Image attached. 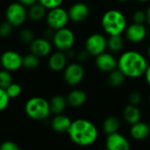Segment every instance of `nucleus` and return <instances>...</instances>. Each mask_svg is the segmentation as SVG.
<instances>
[{
    "label": "nucleus",
    "mask_w": 150,
    "mask_h": 150,
    "mask_svg": "<svg viewBox=\"0 0 150 150\" xmlns=\"http://www.w3.org/2000/svg\"><path fill=\"white\" fill-rule=\"evenodd\" d=\"M132 22L138 24H145L146 22V11L143 10H137L132 13Z\"/></svg>",
    "instance_id": "2f4dec72"
},
{
    "label": "nucleus",
    "mask_w": 150,
    "mask_h": 150,
    "mask_svg": "<svg viewBox=\"0 0 150 150\" xmlns=\"http://www.w3.org/2000/svg\"><path fill=\"white\" fill-rule=\"evenodd\" d=\"M18 2H20L21 4H22L25 6H31L33 5H35V3L38 2V0H18Z\"/></svg>",
    "instance_id": "e433bc0d"
},
{
    "label": "nucleus",
    "mask_w": 150,
    "mask_h": 150,
    "mask_svg": "<svg viewBox=\"0 0 150 150\" xmlns=\"http://www.w3.org/2000/svg\"><path fill=\"white\" fill-rule=\"evenodd\" d=\"M95 63L96 68L105 73H109L117 68V58H116L112 52L104 51L96 56Z\"/></svg>",
    "instance_id": "9b49d317"
},
{
    "label": "nucleus",
    "mask_w": 150,
    "mask_h": 150,
    "mask_svg": "<svg viewBox=\"0 0 150 150\" xmlns=\"http://www.w3.org/2000/svg\"><path fill=\"white\" fill-rule=\"evenodd\" d=\"M52 43L57 50L67 51L72 49L75 43V35L73 31L66 27L54 31Z\"/></svg>",
    "instance_id": "39448f33"
},
{
    "label": "nucleus",
    "mask_w": 150,
    "mask_h": 150,
    "mask_svg": "<svg viewBox=\"0 0 150 150\" xmlns=\"http://www.w3.org/2000/svg\"><path fill=\"white\" fill-rule=\"evenodd\" d=\"M124 38L122 35H109L107 38V46L110 52L117 53L123 50L124 47Z\"/></svg>",
    "instance_id": "393cba45"
},
{
    "label": "nucleus",
    "mask_w": 150,
    "mask_h": 150,
    "mask_svg": "<svg viewBox=\"0 0 150 150\" xmlns=\"http://www.w3.org/2000/svg\"><path fill=\"white\" fill-rule=\"evenodd\" d=\"M25 112L27 116L33 120H44L51 113L50 102L42 96L31 97L25 104Z\"/></svg>",
    "instance_id": "20e7f679"
},
{
    "label": "nucleus",
    "mask_w": 150,
    "mask_h": 150,
    "mask_svg": "<svg viewBox=\"0 0 150 150\" xmlns=\"http://www.w3.org/2000/svg\"><path fill=\"white\" fill-rule=\"evenodd\" d=\"M10 102V97L5 88H0V112L5 110Z\"/></svg>",
    "instance_id": "7c9ffc66"
},
{
    "label": "nucleus",
    "mask_w": 150,
    "mask_h": 150,
    "mask_svg": "<svg viewBox=\"0 0 150 150\" xmlns=\"http://www.w3.org/2000/svg\"><path fill=\"white\" fill-rule=\"evenodd\" d=\"M40 64V57L33 53H29L23 57L22 65L27 69H35Z\"/></svg>",
    "instance_id": "a878e982"
},
{
    "label": "nucleus",
    "mask_w": 150,
    "mask_h": 150,
    "mask_svg": "<svg viewBox=\"0 0 150 150\" xmlns=\"http://www.w3.org/2000/svg\"><path fill=\"white\" fill-rule=\"evenodd\" d=\"M29 49L31 53L40 58L45 57L50 55L52 50V43L47 38H35V40L29 44Z\"/></svg>",
    "instance_id": "2eb2a0df"
},
{
    "label": "nucleus",
    "mask_w": 150,
    "mask_h": 150,
    "mask_svg": "<svg viewBox=\"0 0 150 150\" xmlns=\"http://www.w3.org/2000/svg\"><path fill=\"white\" fill-rule=\"evenodd\" d=\"M144 78H145L146 84L148 86H150V64H148V65H147V68H146V72L144 74Z\"/></svg>",
    "instance_id": "4c0bfd02"
},
{
    "label": "nucleus",
    "mask_w": 150,
    "mask_h": 150,
    "mask_svg": "<svg viewBox=\"0 0 150 150\" xmlns=\"http://www.w3.org/2000/svg\"><path fill=\"white\" fill-rule=\"evenodd\" d=\"M66 98H67L68 105H70L72 108H80L82 105H84L85 103L87 102L88 95L82 89L75 88L69 92Z\"/></svg>",
    "instance_id": "a211bd4d"
},
{
    "label": "nucleus",
    "mask_w": 150,
    "mask_h": 150,
    "mask_svg": "<svg viewBox=\"0 0 150 150\" xmlns=\"http://www.w3.org/2000/svg\"><path fill=\"white\" fill-rule=\"evenodd\" d=\"M85 77V69L80 63H71L63 71V78L65 83L71 87L79 85Z\"/></svg>",
    "instance_id": "0eeeda50"
},
{
    "label": "nucleus",
    "mask_w": 150,
    "mask_h": 150,
    "mask_svg": "<svg viewBox=\"0 0 150 150\" xmlns=\"http://www.w3.org/2000/svg\"><path fill=\"white\" fill-rule=\"evenodd\" d=\"M46 14H47V9L38 2L29 6V9L28 11V16L33 21H42L46 17Z\"/></svg>",
    "instance_id": "4be33fe9"
},
{
    "label": "nucleus",
    "mask_w": 150,
    "mask_h": 150,
    "mask_svg": "<svg viewBox=\"0 0 150 150\" xmlns=\"http://www.w3.org/2000/svg\"><path fill=\"white\" fill-rule=\"evenodd\" d=\"M23 57L15 50H6L0 56V64L9 71H14L21 67Z\"/></svg>",
    "instance_id": "9d476101"
},
{
    "label": "nucleus",
    "mask_w": 150,
    "mask_h": 150,
    "mask_svg": "<svg viewBox=\"0 0 150 150\" xmlns=\"http://www.w3.org/2000/svg\"><path fill=\"white\" fill-rule=\"evenodd\" d=\"M90 57H91V55L85 49H83L81 51H79L77 53V55H76V58H77V60L80 63H84V62L88 61Z\"/></svg>",
    "instance_id": "c9c22d12"
},
{
    "label": "nucleus",
    "mask_w": 150,
    "mask_h": 150,
    "mask_svg": "<svg viewBox=\"0 0 150 150\" xmlns=\"http://www.w3.org/2000/svg\"><path fill=\"white\" fill-rule=\"evenodd\" d=\"M84 49L93 57H96L108 49L107 37L100 33H94L88 36L84 43Z\"/></svg>",
    "instance_id": "6e6552de"
},
{
    "label": "nucleus",
    "mask_w": 150,
    "mask_h": 150,
    "mask_svg": "<svg viewBox=\"0 0 150 150\" xmlns=\"http://www.w3.org/2000/svg\"><path fill=\"white\" fill-rule=\"evenodd\" d=\"M105 146L107 150H130L131 148L129 140L118 132L107 136Z\"/></svg>",
    "instance_id": "4468645a"
},
{
    "label": "nucleus",
    "mask_w": 150,
    "mask_h": 150,
    "mask_svg": "<svg viewBox=\"0 0 150 150\" xmlns=\"http://www.w3.org/2000/svg\"><path fill=\"white\" fill-rule=\"evenodd\" d=\"M68 105L67 98L62 95L54 96L50 101V111L54 115L62 114Z\"/></svg>",
    "instance_id": "aec40b11"
},
{
    "label": "nucleus",
    "mask_w": 150,
    "mask_h": 150,
    "mask_svg": "<svg viewBox=\"0 0 150 150\" xmlns=\"http://www.w3.org/2000/svg\"><path fill=\"white\" fill-rule=\"evenodd\" d=\"M71 120L69 117L62 114L55 115V117L52 118L50 126L52 130L57 133H64V132H68L71 125Z\"/></svg>",
    "instance_id": "f3484780"
},
{
    "label": "nucleus",
    "mask_w": 150,
    "mask_h": 150,
    "mask_svg": "<svg viewBox=\"0 0 150 150\" xmlns=\"http://www.w3.org/2000/svg\"><path fill=\"white\" fill-rule=\"evenodd\" d=\"M135 1L138 3H146V2L150 1V0H135Z\"/></svg>",
    "instance_id": "a19ab883"
},
{
    "label": "nucleus",
    "mask_w": 150,
    "mask_h": 150,
    "mask_svg": "<svg viewBox=\"0 0 150 150\" xmlns=\"http://www.w3.org/2000/svg\"><path fill=\"white\" fill-rule=\"evenodd\" d=\"M146 55H147V57L150 59V44L148 45V47L146 49Z\"/></svg>",
    "instance_id": "ea45409f"
},
{
    "label": "nucleus",
    "mask_w": 150,
    "mask_h": 150,
    "mask_svg": "<svg viewBox=\"0 0 150 150\" xmlns=\"http://www.w3.org/2000/svg\"><path fill=\"white\" fill-rule=\"evenodd\" d=\"M13 82V75L11 71L6 69L0 71V88L6 89Z\"/></svg>",
    "instance_id": "bb28decb"
},
{
    "label": "nucleus",
    "mask_w": 150,
    "mask_h": 150,
    "mask_svg": "<svg viewBox=\"0 0 150 150\" xmlns=\"http://www.w3.org/2000/svg\"><path fill=\"white\" fill-rule=\"evenodd\" d=\"M148 63L146 57L133 50L123 52L117 58V68L130 79H138L146 72Z\"/></svg>",
    "instance_id": "f257e3e1"
},
{
    "label": "nucleus",
    "mask_w": 150,
    "mask_h": 150,
    "mask_svg": "<svg viewBox=\"0 0 150 150\" xmlns=\"http://www.w3.org/2000/svg\"><path fill=\"white\" fill-rule=\"evenodd\" d=\"M150 133V127L145 122L139 121L131 125L130 134L136 140H142L147 138Z\"/></svg>",
    "instance_id": "6ab92c4d"
},
{
    "label": "nucleus",
    "mask_w": 150,
    "mask_h": 150,
    "mask_svg": "<svg viewBox=\"0 0 150 150\" xmlns=\"http://www.w3.org/2000/svg\"><path fill=\"white\" fill-rule=\"evenodd\" d=\"M64 0H38V3L42 5L47 10L61 6Z\"/></svg>",
    "instance_id": "72a5a7b5"
},
{
    "label": "nucleus",
    "mask_w": 150,
    "mask_h": 150,
    "mask_svg": "<svg viewBox=\"0 0 150 150\" xmlns=\"http://www.w3.org/2000/svg\"><path fill=\"white\" fill-rule=\"evenodd\" d=\"M140 116H141L140 110L135 105L128 104L124 109L123 117H124L125 121L127 124L131 125L135 124V123H137V122H139L140 120Z\"/></svg>",
    "instance_id": "412c9836"
},
{
    "label": "nucleus",
    "mask_w": 150,
    "mask_h": 150,
    "mask_svg": "<svg viewBox=\"0 0 150 150\" xmlns=\"http://www.w3.org/2000/svg\"><path fill=\"white\" fill-rule=\"evenodd\" d=\"M117 1L120 2V3H125V2H127L128 0H117Z\"/></svg>",
    "instance_id": "79ce46f5"
},
{
    "label": "nucleus",
    "mask_w": 150,
    "mask_h": 150,
    "mask_svg": "<svg viewBox=\"0 0 150 150\" xmlns=\"http://www.w3.org/2000/svg\"><path fill=\"white\" fill-rule=\"evenodd\" d=\"M6 21L13 27H20L23 25L28 18L26 6L20 2H14L8 6L6 12Z\"/></svg>",
    "instance_id": "1a4fd4ad"
},
{
    "label": "nucleus",
    "mask_w": 150,
    "mask_h": 150,
    "mask_svg": "<svg viewBox=\"0 0 150 150\" xmlns=\"http://www.w3.org/2000/svg\"><path fill=\"white\" fill-rule=\"evenodd\" d=\"M146 24L150 27V6L146 10Z\"/></svg>",
    "instance_id": "58836bf2"
},
{
    "label": "nucleus",
    "mask_w": 150,
    "mask_h": 150,
    "mask_svg": "<svg viewBox=\"0 0 150 150\" xmlns=\"http://www.w3.org/2000/svg\"><path fill=\"white\" fill-rule=\"evenodd\" d=\"M149 103H150V95H149Z\"/></svg>",
    "instance_id": "37998d69"
},
{
    "label": "nucleus",
    "mask_w": 150,
    "mask_h": 150,
    "mask_svg": "<svg viewBox=\"0 0 150 150\" xmlns=\"http://www.w3.org/2000/svg\"><path fill=\"white\" fill-rule=\"evenodd\" d=\"M45 20L50 29L56 31L57 29L66 27L68 21H70V18L68 11H66L61 6H58L49 10L47 12Z\"/></svg>",
    "instance_id": "423d86ee"
},
{
    "label": "nucleus",
    "mask_w": 150,
    "mask_h": 150,
    "mask_svg": "<svg viewBox=\"0 0 150 150\" xmlns=\"http://www.w3.org/2000/svg\"><path fill=\"white\" fill-rule=\"evenodd\" d=\"M125 78H126L125 75L118 68H117L108 73L107 81H108L109 86L116 88H119L120 86L124 84Z\"/></svg>",
    "instance_id": "5701e85b"
},
{
    "label": "nucleus",
    "mask_w": 150,
    "mask_h": 150,
    "mask_svg": "<svg viewBox=\"0 0 150 150\" xmlns=\"http://www.w3.org/2000/svg\"><path fill=\"white\" fill-rule=\"evenodd\" d=\"M125 38L132 43H139L143 42L147 35V29L145 24H138L132 22L128 25L125 31Z\"/></svg>",
    "instance_id": "ddd939ff"
},
{
    "label": "nucleus",
    "mask_w": 150,
    "mask_h": 150,
    "mask_svg": "<svg viewBox=\"0 0 150 150\" xmlns=\"http://www.w3.org/2000/svg\"><path fill=\"white\" fill-rule=\"evenodd\" d=\"M101 26L108 35H118L125 33L127 28V21L121 11L110 9L103 14Z\"/></svg>",
    "instance_id": "7ed1b4c3"
},
{
    "label": "nucleus",
    "mask_w": 150,
    "mask_h": 150,
    "mask_svg": "<svg viewBox=\"0 0 150 150\" xmlns=\"http://www.w3.org/2000/svg\"><path fill=\"white\" fill-rule=\"evenodd\" d=\"M13 30V26L6 21H4L0 24V37L1 38H8L12 34Z\"/></svg>",
    "instance_id": "c756f323"
},
{
    "label": "nucleus",
    "mask_w": 150,
    "mask_h": 150,
    "mask_svg": "<svg viewBox=\"0 0 150 150\" xmlns=\"http://www.w3.org/2000/svg\"><path fill=\"white\" fill-rule=\"evenodd\" d=\"M6 90L7 95L9 96L10 99H14L21 96V94L22 92V88L20 84L13 82Z\"/></svg>",
    "instance_id": "cd10ccee"
},
{
    "label": "nucleus",
    "mask_w": 150,
    "mask_h": 150,
    "mask_svg": "<svg viewBox=\"0 0 150 150\" xmlns=\"http://www.w3.org/2000/svg\"><path fill=\"white\" fill-rule=\"evenodd\" d=\"M67 133L75 144L82 146L93 144L98 137L96 126L91 121L84 118L72 121Z\"/></svg>",
    "instance_id": "f03ea898"
},
{
    "label": "nucleus",
    "mask_w": 150,
    "mask_h": 150,
    "mask_svg": "<svg viewBox=\"0 0 150 150\" xmlns=\"http://www.w3.org/2000/svg\"><path fill=\"white\" fill-rule=\"evenodd\" d=\"M129 104L138 106L142 101V94L139 90H133L130 93L128 96Z\"/></svg>",
    "instance_id": "473e14b6"
},
{
    "label": "nucleus",
    "mask_w": 150,
    "mask_h": 150,
    "mask_svg": "<svg viewBox=\"0 0 150 150\" xmlns=\"http://www.w3.org/2000/svg\"><path fill=\"white\" fill-rule=\"evenodd\" d=\"M68 57L66 53L61 50H57L50 55L48 59V65L53 71H62L66 67Z\"/></svg>",
    "instance_id": "dca6fc26"
},
{
    "label": "nucleus",
    "mask_w": 150,
    "mask_h": 150,
    "mask_svg": "<svg viewBox=\"0 0 150 150\" xmlns=\"http://www.w3.org/2000/svg\"><path fill=\"white\" fill-rule=\"evenodd\" d=\"M119 128H120V121L117 117L110 116L104 119L103 124V129L106 134L109 135L117 132H118Z\"/></svg>",
    "instance_id": "b1692460"
},
{
    "label": "nucleus",
    "mask_w": 150,
    "mask_h": 150,
    "mask_svg": "<svg viewBox=\"0 0 150 150\" xmlns=\"http://www.w3.org/2000/svg\"><path fill=\"white\" fill-rule=\"evenodd\" d=\"M20 39L22 42L30 44L35 40V34L30 28H23L20 32Z\"/></svg>",
    "instance_id": "c85d7f7f"
},
{
    "label": "nucleus",
    "mask_w": 150,
    "mask_h": 150,
    "mask_svg": "<svg viewBox=\"0 0 150 150\" xmlns=\"http://www.w3.org/2000/svg\"><path fill=\"white\" fill-rule=\"evenodd\" d=\"M0 150H21V146L13 140H6L0 144Z\"/></svg>",
    "instance_id": "f704fd0d"
},
{
    "label": "nucleus",
    "mask_w": 150,
    "mask_h": 150,
    "mask_svg": "<svg viewBox=\"0 0 150 150\" xmlns=\"http://www.w3.org/2000/svg\"><path fill=\"white\" fill-rule=\"evenodd\" d=\"M90 13V9L86 3L77 2L71 5L68 9L70 21L73 23H81L88 19Z\"/></svg>",
    "instance_id": "f8f14e48"
}]
</instances>
